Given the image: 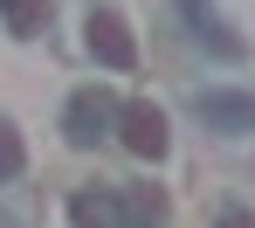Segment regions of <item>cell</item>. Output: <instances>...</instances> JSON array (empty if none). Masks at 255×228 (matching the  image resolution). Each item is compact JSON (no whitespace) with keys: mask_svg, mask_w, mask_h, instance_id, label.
I'll use <instances>...</instances> for the list:
<instances>
[{"mask_svg":"<svg viewBox=\"0 0 255 228\" xmlns=\"http://www.w3.org/2000/svg\"><path fill=\"white\" fill-rule=\"evenodd\" d=\"M69 215H76V222H111V215H125V201H111V194H83Z\"/></svg>","mask_w":255,"mask_h":228,"instance_id":"ba28073f","label":"cell"},{"mask_svg":"<svg viewBox=\"0 0 255 228\" xmlns=\"http://www.w3.org/2000/svg\"><path fill=\"white\" fill-rule=\"evenodd\" d=\"M90 55H97L104 69H131V62H138V42H131V28L118 14H90Z\"/></svg>","mask_w":255,"mask_h":228,"instance_id":"277c9868","label":"cell"},{"mask_svg":"<svg viewBox=\"0 0 255 228\" xmlns=\"http://www.w3.org/2000/svg\"><path fill=\"white\" fill-rule=\"evenodd\" d=\"M193 118L221 138H255V90H200Z\"/></svg>","mask_w":255,"mask_h":228,"instance_id":"6da1fadb","label":"cell"},{"mask_svg":"<svg viewBox=\"0 0 255 228\" xmlns=\"http://www.w3.org/2000/svg\"><path fill=\"white\" fill-rule=\"evenodd\" d=\"M21 166H28V152H21V132H14V125H0V180H14Z\"/></svg>","mask_w":255,"mask_h":228,"instance_id":"52a82bcc","label":"cell"},{"mask_svg":"<svg viewBox=\"0 0 255 228\" xmlns=\"http://www.w3.org/2000/svg\"><path fill=\"white\" fill-rule=\"evenodd\" d=\"M118 132H125V145L138 159H166V111H159V104H145V97L125 104V111H118Z\"/></svg>","mask_w":255,"mask_h":228,"instance_id":"3957f363","label":"cell"},{"mask_svg":"<svg viewBox=\"0 0 255 228\" xmlns=\"http://www.w3.org/2000/svg\"><path fill=\"white\" fill-rule=\"evenodd\" d=\"M0 7H7V0H0Z\"/></svg>","mask_w":255,"mask_h":228,"instance_id":"9c48e42d","label":"cell"},{"mask_svg":"<svg viewBox=\"0 0 255 228\" xmlns=\"http://www.w3.org/2000/svg\"><path fill=\"white\" fill-rule=\"evenodd\" d=\"M118 125V111L104 104L97 90H83V97H69V111H62V132H69V145H97V138Z\"/></svg>","mask_w":255,"mask_h":228,"instance_id":"5b68a950","label":"cell"},{"mask_svg":"<svg viewBox=\"0 0 255 228\" xmlns=\"http://www.w3.org/2000/svg\"><path fill=\"white\" fill-rule=\"evenodd\" d=\"M7 14H14V35H35L48 21V0H7Z\"/></svg>","mask_w":255,"mask_h":228,"instance_id":"8992f818","label":"cell"},{"mask_svg":"<svg viewBox=\"0 0 255 228\" xmlns=\"http://www.w3.org/2000/svg\"><path fill=\"white\" fill-rule=\"evenodd\" d=\"M179 14H186V35H193L200 48H214L221 62H242V55H249V42L214 14V0H179Z\"/></svg>","mask_w":255,"mask_h":228,"instance_id":"7a4b0ae2","label":"cell"}]
</instances>
